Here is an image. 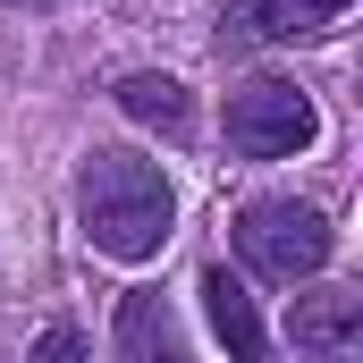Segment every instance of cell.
Segmentation results:
<instances>
[{
    "instance_id": "1",
    "label": "cell",
    "mask_w": 363,
    "mask_h": 363,
    "mask_svg": "<svg viewBox=\"0 0 363 363\" xmlns=\"http://www.w3.org/2000/svg\"><path fill=\"white\" fill-rule=\"evenodd\" d=\"M77 220H85L93 254L110 262H152L169 245V220H178V194L169 178L144 161V152H93L77 169Z\"/></svg>"
},
{
    "instance_id": "2",
    "label": "cell",
    "mask_w": 363,
    "mask_h": 363,
    "mask_svg": "<svg viewBox=\"0 0 363 363\" xmlns=\"http://www.w3.org/2000/svg\"><path fill=\"white\" fill-rule=\"evenodd\" d=\"M237 254H245V271H262L271 287H296V279H313L330 262V220L313 211V203H245L237 211Z\"/></svg>"
},
{
    "instance_id": "3",
    "label": "cell",
    "mask_w": 363,
    "mask_h": 363,
    "mask_svg": "<svg viewBox=\"0 0 363 363\" xmlns=\"http://www.w3.org/2000/svg\"><path fill=\"white\" fill-rule=\"evenodd\" d=\"M313 101L287 85V77H254V85L228 93V144L245 152V161H287V152H304L313 144Z\"/></svg>"
},
{
    "instance_id": "4",
    "label": "cell",
    "mask_w": 363,
    "mask_h": 363,
    "mask_svg": "<svg viewBox=\"0 0 363 363\" xmlns=\"http://www.w3.org/2000/svg\"><path fill=\"white\" fill-rule=\"evenodd\" d=\"M355 0H228L220 9V43H304L330 34Z\"/></svg>"
},
{
    "instance_id": "5",
    "label": "cell",
    "mask_w": 363,
    "mask_h": 363,
    "mask_svg": "<svg viewBox=\"0 0 363 363\" xmlns=\"http://www.w3.org/2000/svg\"><path fill=\"white\" fill-rule=\"evenodd\" d=\"M118 363H194L178 313H169V296H152V287L118 296Z\"/></svg>"
},
{
    "instance_id": "6",
    "label": "cell",
    "mask_w": 363,
    "mask_h": 363,
    "mask_svg": "<svg viewBox=\"0 0 363 363\" xmlns=\"http://www.w3.org/2000/svg\"><path fill=\"white\" fill-rule=\"evenodd\" d=\"M287 338H296L304 355H347V347L363 338V287H321V296H296Z\"/></svg>"
},
{
    "instance_id": "7",
    "label": "cell",
    "mask_w": 363,
    "mask_h": 363,
    "mask_svg": "<svg viewBox=\"0 0 363 363\" xmlns=\"http://www.w3.org/2000/svg\"><path fill=\"white\" fill-rule=\"evenodd\" d=\"M203 313H211V330H220L228 363H262V355H271V338H262V313H254L245 279H228V262H211V271H203Z\"/></svg>"
},
{
    "instance_id": "8",
    "label": "cell",
    "mask_w": 363,
    "mask_h": 363,
    "mask_svg": "<svg viewBox=\"0 0 363 363\" xmlns=\"http://www.w3.org/2000/svg\"><path fill=\"white\" fill-rule=\"evenodd\" d=\"M118 110L144 118V127H161V135H186V127H194V101H186L178 77H127V85H118Z\"/></svg>"
},
{
    "instance_id": "9",
    "label": "cell",
    "mask_w": 363,
    "mask_h": 363,
    "mask_svg": "<svg viewBox=\"0 0 363 363\" xmlns=\"http://www.w3.org/2000/svg\"><path fill=\"white\" fill-rule=\"evenodd\" d=\"M34 363H85V338H77V330H43Z\"/></svg>"
}]
</instances>
